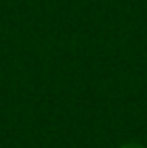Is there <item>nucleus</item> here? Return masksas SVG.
<instances>
[{
  "label": "nucleus",
  "instance_id": "1",
  "mask_svg": "<svg viewBox=\"0 0 147 148\" xmlns=\"http://www.w3.org/2000/svg\"><path fill=\"white\" fill-rule=\"evenodd\" d=\"M121 148H145V146L136 145V143H128V145H125V146H121Z\"/></svg>",
  "mask_w": 147,
  "mask_h": 148
}]
</instances>
